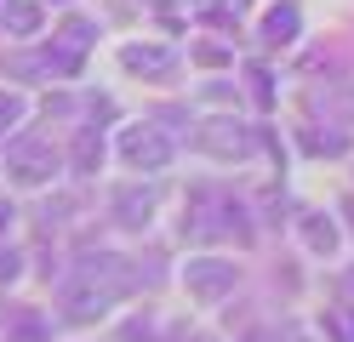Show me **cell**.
<instances>
[{"mask_svg": "<svg viewBox=\"0 0 354 342\" xmlns=\"http://www.w3.org/2000/svg\"><path fill=\"white\" fill-rule=\"evenodd\" d=\"M263 40H269V46L297 40V6H274L269 17H263Z\"/></svg>", "mask_w": 354, "mask_h": 342, "instance_id": "cell-6", "label": "cell"}, {"mask_svg": "<svg viewBox=\"0 0 354 342\" xmlns=\"http://www.w3.org/2000/svg\"><path fill=\"white\" fill-rule=\"evenodd\" d=\"M303 240H308V251H331V245H337V228L320 222V217H308L303 222Z\"/></svg>", "mask_w": 354, "mask_h": 342, "instance_id": "cell-8", "label": "cell"}, {"mask_svg": "<svg viewBox=\"0 0 354 342\" xmlns=\"http://www.w3.org/2000/svg\"><path fill=\"white\" fill-rule=\"evenodd\" d=\"M326 331L337 336V342H354V319H343V314H326Z\"/></svg>", "mask_w": 354, "mask_h": 342, "instance_id": "cell-9", "label": "cell"}, {"mask_svg": "<svg viewBox=\"0 0 354 342\" xmlns=\"http://www.w3.org/2000/svg\"><path fill=\"white\" fill-rule=\"evenodd\" d=\"M120 154H126V166H138V171H160L166 160H171V143H166L154 126H126Z\"/></svg>", "mask_w": 354, "mask_h": 342, "instance_id": "cell-1", "label": "cell"}, {"mask_svg": "<svg viewBox=\"0 0 354 342\" xmlns=\"http://www.w3.org/2000/svg\"><path fill=\"white\" fill-rule=\"evenodd\" d=\"M12 166H17V182H46L52 177V154L46 149H17Z\"/></svg>", "mask_w": 354, "mask_h": 342, "instance_id": "cell-5", "label": "cell"}, {"mask_svg": "<svg viewBox=\"0 0 354 342\" xmlns=\"http://www.w3.org/2000/svg\"><path fill=\"white\" fill-rule=\"evenodd\" d=\"M183 285L201 296V303H212V296H223V291L234 285V263H223V257H201V263H189Z\"/></svg>", "mask_w": 354, "mask_h": 342, "instance_id": "cell-2", "label": "cell"}, {"mask_svg": "<svg viewBox=\"0 0 354 342\" xmlns=\"http://www.w3.org/2000/svg\"><path fill=\"white\" fill-rule=\"evenodd\" d=\"M201 143H206L212 154H246V149H252V137L240 131L234 120H212V126L201 131Z\"/></svg>", "mask_w": 354, "mask_h": 342, "instance_id": "cell-4", "label": "cell"}, {"mask_svg": "<svg viewBox=\"0 0 354 342\" xmlns=\"http://www.w3.org/2000/svg\"><path fill=\"white\" fill-rule=\"evenodd\" d=\"M120 63L131 68V75H154V80H171V52H160V46H126Z\"/></svg>", "mask_w": 354, "mask_h": 342, "instance_id": "cell-3", "label": "cell"}, {"mask_svg": "<svg viewBox=\"0 0 354 342\" xmlns=\"http://www.w3.org/2000/svg\"><path fill=\"white\" fill-rule=\"evenodd\" d=\"M6 29L12 35H35L40 29V6L35 0H6Z\"/></svg>", "mask_w": 354, "mask_h": 342, "instance_id": "cell-7", "label": "cell"}]
</instances>
